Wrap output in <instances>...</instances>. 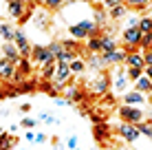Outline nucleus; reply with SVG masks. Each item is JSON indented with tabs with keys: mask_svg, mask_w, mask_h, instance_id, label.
<instances>
[{
	"mask_svg": "<svg viewBox=\"0 0 152 150\" xmlns=\"http://www.w3.org/2000/svg\"><path fill=\"white\" fill-rule=\"evenodd\" d=\"M117 4H124V0H104V7L106 9H113V7H117Z\"/></svg>",
	"mask_w": 152,
	"mask_h": 150,
	"instance_id": "nucleus-42",
	"label": "nucleus"
},
{
	"mask_svg": "<svg viewBox=\"0 0 152 150\" xmlns=\"http://www.w3.org/2000/svg\"><path fill=\"white\" fill-rule=\"evenodd\" d=\"M88 53H102V49H99V35H91L86 40V55Z\"/></svg>",
	"mask_w": 152,
	"mask_h": 150,
	"instance_id": "nucleus-28",
	"label": "nucleus"
},
{
	"mask_svg": "<svg viewBox=\"0 0 152 150\" xmlns=\"http://www.w3.org/2000/svg\"><path fill=\"white\" fill-rule=\"evenodd\" d=\"M141 18V15H139ZM139 18L134 15V18H128V27H139Z\"/></svg>",
	"mask_w": 152,
	"mask_h": 150,
	"instance_id": "nucleus-46",
	"label": "nucleus"
},
{
	"mask_svg": "<svg viewBox=\"0 0 152 150\" xmlns=\"http://www.w3.org/2000/svg\"><path fill=\"white\" fill-rule=\"evenodd\" d=\"M139 29L143 33H150L152 31V15H141L139 18Z\"/></svg>",
	"mask_w": 152,
	"mask_h": 150,
	"instance_id": "nucleus-33",
	"label": "nucleus"
},
{
	"mask_svg": "<svg viewBox=\"0 0 152 150\" xmlns=\"http://www.w3.org/2000/svg\"><path fill=\"white\" fill-rule=\"evenodd\" d=\"M33 143H46V135L44 132H35V141Z\"/></svg>",
	"mask_w": 152,
	"mask_h": 150,
	"instance_id": "nucleus-45",
	"label": "nucleus"
},
{
	"mask_svg": "<svg viewBox=\"0 0 152 150\" xmlns=\"http://www.w3.org/2000/svg\"><path fill=\"white\" fill-rule=\"evenodd\" d=\"M91 150H95V148H91Z\"/></svg>",
	"mask_w": 152,
	"mask_h": 150,
	"instance_id": "nucleus-55",
	"label": "nucleus"
},
{
	"mask_svg": "<svg viewBox=\"0 0 152 150\" xmlns=\"http://www.w3.org/2000/svg\"><path fill=\"white\" fill-rule=\"evenodd\" d=\"M150 100H152V86H150Z\"/></svg>",
	"mask_w": 152,
	"mask_h": 150,
	"instance_id": "nucleus-51",
	"label": "nucleus"
},
{
	"mask_svg": "<svg viewBox=\"0 0 152 150\" xmlns=\"http://www.w3.org/2000/svg\"><path fill=\"white\" fill-rule=\"evenodd\" d=\"M64 4V0H44V7L46 9H60Z\"/></svg>",
	"mask_w": 152,
	"mask_h": 150,
	"instance_id": "nucleus-40",
	"label": "nucleus"
},
{
	"mask_svg": "<svg viewBox=\"0 0 152 150\" xmlns=\"http://www.w3.org/2000/svg\"><path fill=\"white\" fill-rule=\"evenodd\" d=\"M82 2H95V0H82Z\"/></svg>",
	"mask_w": 152,
	"mask_h": 150,
	"instance_id": "nucleus-50",
	"label": "nucleus"
},
{
	"mask_svg": "<svg viewBox=\"0 0 152 150\" xmlns=\"http://www.w3.org/2000/svg\"><path fill=\"white\" fill-rule=\"evenodd\" d=\"M64 93H66V97L71 100V104H73V102H82V100H84V93H82L80 86L66 84V86H64Z\"/></svg>",
	"mask_w": 152,
	"mask_h": 150,
	"instance_id": "nucleus-22",
	"label": "nucleus"
},
{
	"mask_svg": "<svg viewBox=\"0 0 152 150\" xmlns=\"http://www.w3.org/2000/svg\"><path fill=\"white\" fill-rule=\"evenodd\" d=\"M33 24H35V27H38L40 31H46V29H49V24H51V15H49V9H46V7L33 13Z\"/></svg>",
	"mask_w": 152,
	"mask_h": 150,
	"instance_id": "nucleus-13",
	"label": "nucleus"
},
{
	"mask_svg": "<svg viewBox=\"0 0 152 150\" xmlns=\"http://www.w3.org/2000/svg\"><path fill=\"white\" fill-rule=\"evenodd\" d=\"M139 49H141V51H148V49H152V31H150V33H143V35H141Z\"/></svg>",
	"mask_w": 152,
	"mask_h": 150,
	"instance_id": "nucleus-37",
	"label": "nucleus"
},
{
	"mask_svg": "<svg viewBox=\"0 0 152 150\" xmlns=\"http://www.w3.org/2000/svg\"><path fill=\"white\" fill-rule=\"evenodd\" d=\"M20 126H22V128H35V126H38V119H33V117H24V119L20 121Z\"/></svg>",
	"mask_w": 152,
	"mask_h": 150,
	"instance_id": "nucleus-39",
	"label": "nucleus"
},
{
	"mask_svg": "<svg viewBox=\"0 0 152 150\" xmlns=\"http://www.w3.org/2000/svg\"><path fill=\"white\" fill-rule=\"evenodd\" d=\"M69 33L75 40H84V38H91V35H97L99 27L95 24V20H82V22H77V24H71Z\"/></svg>",
	"mask_w": 152,
	"mask_h": 150,
	"instance_id": "nucleus-1",
	"label": "nucleus"
},
{
	"mask_svg": "<svg viewBox=\"0 0 152 150\" xmlns=\"http://www.w3.org/2000/svg\"><path fill=\"white\" fill-rule=\"evenodd\" d=\"M35 89V82H20V84H18V89H15V91H9L7 93V95L9 97H15V95H20V93H31V91H33Z\"/></svg>",
	"mask_w": 152,
	"mask_h": 150,
	"instance_id": "nucleus-23",
	"label": "nucleus"
},
{
	"mask_svg": "<svg viewBox=\"0 0 152 150\" xmlns=\"http://www.w3.org/2000/svg\"><path fill=\"white\" fill-rule=\"evenodd\" d=\"M20 2H24V4H33L35 0H20Z\"/></svg>",
	"mask_w": 152,
	"mask_h": 150,
	"instance_id": "nucleus-49",
	"label": "nucleus"
},
{
	"mask_svg": "<svg viewBox=\"0 0 152 150\" xmlns=\"http://www.w3.org/2000/svg\"><path fill=\"white\" fill-rule=\"evenodd\" d=\"M124 104H130V106H143V104H145V93H139V91H126V93H124Z\"/></svg>",
	"mask_w": 152,
	"mask_h": 150,
	"instance_id": "nucleus-14",
	"label": "nucleus"
},
{
	"mask_svg": "<svg viewBox=\"0 0 152 150\" xmlns=\"http://www.w3.org/2000/svg\"><path fill=\"white\" fill-rule=\"evenodd\" d=\"M93 20H95V24H97L99 29H102L104 24H106V13H104L99 7H95V11H93Z\"/></svg>",
	"mask_w": 152,
	"mask_h": 150,
	"instance_id": "nucleus-36",
	"label": "nucleus"
},
{
	"mask_svg": "<svg viewBox=\"0 0 152 150\" xmlns=\"http://www.w3.org/2000/svg\"><path fill=\"white\" fill-rule=\"evenodd\" d=\"M93 137H95L97 141H106V139L110 137V128H108V124L97 121L95 126H93Z\"/></svg>",
	"mask_w": 152,
	"mask_h": 150,
	"instance_id": "nucleus-18",
	"label": "nucleus"
},
{
	"mask_svg": "<svg viewBox=\"0 0 152 150\" xmlns=\"http://www.w3.org/2000/svg\"><path fill=\"white\" fill-rule=\"evenodd\" d=\"M117 132H119V135H121L128 143H134V141H137V139L141 137V132H139L137 124H128V121L119 124V126H117Z\"/></svg>",
	"mask_w": 152,
	"mask_h": 150,
	"instance_id": "nucleus-6",
	"label": "nucleus"
},
{
	"mask_svg": "<svg viewBox=\"0 0 152 150\" xmlns=\"http://www.w3.org/2000/svg\"><path fill=\"white\" fill-rule=\"evenodd\" d=\"M49 49H51V53H53L55 62H62V55H64V46H62V42H51Z\"/></svg>",
	"mask_w": 152,
	"mask_h": 150,
	"instance_id": "nucleus-30",
	"label": "nucleus"
},
{
	"mask_svg": "<svg viewBox=\"0 0 152 150\" xmlns=\"http://www.w3.org/2000/svg\"><path fill=\"white\" fill-rule=\"evenodd\" d=\"M143 62H145V66H148V64H152V49L143 51Z\"/></svg>",
	"mask_w": 152,
	"mask_h": 150,
	"instance_id": "nucleus-44",
	"label": "nucleus"
},
{
	"mask_svg": "<svg viewBox=\"0 0 152 150\" xmlns=\"http://www.w3.org/2000/svg\"><path fill=\"white\" fill-rule=\"evenodd\" d=\"M128 71H126V66H119L117 64V73H115V91L117 93H126L128 91Z\"/></svg>",
	"mask_w": 152,
	"mask_h": 150,
	"instance_id": "nucleus-10",
	"label": "nucleus"
},
{
	"mask_svg": "<svg viewBox=\"0 0 152 150\" xmlns=\"http://www.w3.org/2000/svg\"><path fill=\"white\" fill-rule=\"evenodd\" d=\"M77 141H80V139H77V135H71L69 139H66V146H69V150L77 148Z\"/></svg>",
	"mask_w": 152,
	"mask_h": 150,
	"instance_id": "nucleus-41",
	"label": "nucleus"
},
{
	"mask_svg": "<svg viewBox=\"0 0 152 150\" xmlns=\"http://www.w3.org/2000/svg\"><path fill=\"white\" fill-rule=\"evenodd\" d=\"M62 46H64L66 51H73V53H80V40H75V38H71V40H64L62 42Z\"/></svg>",
	"mask_w": 152,
	"mask_h": 150,
	"instance_id": "nucleus-35",
	"label": "nucleus"
},
{
	"mask_svg": "<svg viewBox=\"0 0 152 150\" xmlns=\"http://www.w3.org/2000/svg\"><path fill=\"white\" fill-rule=\"evenodd\" d=\"M69 64H71V71H73V75H82L84 71L88 69L86 60H82V58H75L73 62H69Z\"/></svg>",
	"mask_w": 152,
	"mask_h": 150,
	"instance_id": "nucleus-26",
	"label": "nucleus"
},
{
	"mask_svg": "<svg viewBox=\"0 0 152 150\" xmlns=\"http://www.w3.org/2000/svg\"><path fill=\"white\" fill-rule=\"evenodd\" d=\"M141 35H143V31L139 27H126L121 40H124V46L126 51L128 49H139V42H141Z\"/></svg>",
	"mask_w": 152,
	"mask_h": 150,
	"instance_id": "nucleus-5",
	"label": "nucleus"
},
{
	"mask_svg": "<svg viewBox=\"0 0 152 150\" xmlns=\"http://www.w3.org/2000/svg\"><path fill=\"white\" fill-rule=\"evenodd\" d=\"M99 49H102V53L104 51H115L117 49V40H115V35L113 33H102L99 35Z\"/></svg>",
	"mask_w": 152,
	"mask_h": 150,
	"instance_id": "nucleus-17",
	"label": "nucleus"
},
{
	"mask_svg": "<svg viewBox=\"0 0 152 150\" xmlns=\"http://www.w3.org/2000/svg\"><path fill=\"white\" fill-rule=\"evenodd\" d=\"M124 4L128 9H137V11H141V9H145L150 4V0H124Z\"/></svg>",
	"mask_w": 152,
	"mask_h": 150,
	"instance_id": "nucleus-29",
	"label": "nucleus"
},
{
	"mask_svg": "<svg viewBox=\"0 0 152 150\" xmlns=\"http://www.w3.org/2000/svg\"><path fill=\"white\" fill-rule=\"evenodd\" d=\"M108 89H110V80H108V73H97L91 82H88V91H91L93 95H104V93H106Z\"/></svg>",
	"mask_w": 152,
	"mask_h": 150,
	"instance_id": "nucleus-4",
	"label": "nucleus"
},
{
	"mask_svg": "<svg viewBox=\"0 0 152 150\" xmlns=\"http://www.w3.org/2000/svg\"><path fill=\"white\" fill-rule=\"evenodd\" d=\"M31 60L38 62L40 66L46 64V62H55V58H53V53H51L49 46H40V44L33 46V51H31Z\"/></svg>",
	"mask_w": 152,
	"mask_h": 150,
	"instance_id": "nucleus-9",
	"label": "nucleus"
},
{
	"mask_svg": "<svg viewBox=\"0 0 152 150\" xmlns=\"http://www.w3.org/2000/svg\"><path fill=\"white\" fill-rule=\"evenodd\" d=\"M119 119L121 121H128V124H139L143 119V110H141L139 106H130V104H124L119 106Z\"/></svg>",
	"mask_w": 152,
	"mask_h": 150,
	"instance_id": "nucleus-3",
	"label": "nucleus"
},
{
	"mask_svg": "<svg viewBox=\"0 0 152 150\" xmlns=\"http://www.w3.org/2000/svg\"><path fill=\"white\" fill-rule=\"evenodd\" d=\"M2 58H7V60H11V62H18L22 55H20L18 46H15L13 42H4V46H2Z\"/></svg>",
	"mask_w": 152,
	"mask_h": 150,
	"instance_id": "nucleus-21",
	"label": "nucleus"
},
{
	"mask_svg": "<svg viewBox=\"0 0 152 150\" xmlns=\"http://www.w3.org/2000/svg\"><path fill=\"white\" fill-rule=\"evenodd\" d=\"M15 148V137L11 132H2L0 135V150H13Z\"/></svg>",
	"mask_w": 152,
	"mask_h": 150,
	"instance_id": "nucleus-24",
	"label": "nucleus"
},
{
	"mask_svg": "<svg viewBox=\"0 0 152 150\" xmlns=\"http://www.w3.org/2000/svg\"><path fill=\"white\" fill-rule=\"evenodd\" d=\"M73 77V71H71V64L69 62H57V69H55V77H53V86L57 91H64V86L71 82Z\"/></svg>",
	"mask_w": 152,
	"mask_h": 150,
	"instance_id": "nucleus-2",
	"label": "nucleus"
},
{
	"mask_svg": "<svg viewBox=\"0 0 152 150\" xmlns=\"http://www.w3.org/2000/svg\"><path fill=\"white\" fill-rule=\"evenodd\" d=\"M86 64H88V69H93V71H104L106 69V60H104V55L102 53H88V60H86Z\"/></svg>",
	"mask_w": 152,
	"mask_h": 150,
	"instance_id": "nucleus-16",
	"label": "nucleus"
},
{
	"mask_svg": "<svg viewBox=\"0 0 152 150\" xmlns=\"http://www.w3.org/2000/svg\"><path fill=\"white\" fill-rule=\"evenodd\" d=\"M150 86H152V80L145 77V75H141L139 80L134 82V91H139V93H150Z\"/></svg>",
	"mask_w": 152,
	"mask_h": 150,
	"instance_id": "nucleus-27",
	"label": "nucleus"
},
{
	"mask_svg": "<svg viewBox=\"0 0 152 150\" xmlns=\"http://www.w3.org/2000/svg\"><path fill=\"white\" fill-rule=\"evenodd\" d=\"M73 150H77V148H73Z\"/></svg>",
	"mask_w": 152,
	"mask_h": 150,
	"instance_id": "nucleus-54",
	"label": "nucleus"
},
{
	"mask_svg": "<svg viewBox=\"0 0 152 150\" xmlns=\"http://www.w3.org/2000/svg\"><path fill=\"white\" fill-rule=\"evenodd\" d=\"M7 11L11 18H22L24 13H27V4L24 2H20V0H7Z\"/></svg>",
	"mask_w": 152,
	"mask_h": 150,
	"instance_id": "nucleus-15",
	"label": "nucleus"
},
{
	"mask_svg": "<svg viewBox=\"0 0 152 150\" xmlns=\"http://www.w3.org/2000/svg\"><path fill=\"white\" fill-rule=\"evenodd\" d=\"M137 128H139L141 135H145V137L152 141V121H143V119H141V121L137 124Z\"/></svg>",
	"mask_w": 152,
	"mask_h": 150,
	"instance_id": "nucleus-32",
	"label": "nucleus"
},
{
	"mask_svg": "<svg viewBox=\"0 0 152 150\" xmlns=\"http://www.w3.org/2000/svg\"><path fill=\"white\" fill-rule=\"evenodd\" d=\"M2 95H4V93H2V91H0V97H2Z\"/></svg>",
	"mask_w": 152,
	"mask_h": 150,
	"instance_id": "nucleus-53",
	"label": "nucleus"
},
{
	"mask_svg": "<svg viewBox=\"0 0 152 150\" xmlns=\"http://www.w3.org/2000/svg\"><path fill=\"white\" fill-rule=\"evenodd\" d=\"M2 132H4V130H2V128H0V135H2Z\"/></svg>",
	"mask_w": 152,
	"mask_h": 150,
	"instance_id": "nucleus-52",
	"label": "nucleus"
},
{
	"mask_svg": "<svg viewBox=\"0 0 152 150\" xmlns=\"http://www.w3.org/2000/svg\"><path fill=\"white\" fill-rule=\"evenodd\" d=\"M13 44L18 46V51H20V55H22V58H31V51H33V46L29 44V38L24 35V31L15 29V35H13Z\"/></svg>",
	"mask_w": 152,
	"mask_h": 150,
	"instance_id": "nucleus-7",
	"label": "nucleus"
},
{
	"mask_svg": "<svg viewBox=\"0 0 152 150\" xmlns=\"http://www.w3.org/2000/svg\"><path fill=\"white\" fill-rule=\"evenodd\" d=\"M13 35H15V29L11 27V24L0 22V38H2L4 42H13Z\"/></svg>",
	"mask_w": 152,
	"mask_h": 150,
	"instance_id": "nucleus-25",
	"label": "nucleus"
},
{
	"mask_svg": "<svg viewBox=\"0 0 152 150\" xmlns=\"http://www.w3.org/2000/svg\"><path fill=\"white\" fill-rule=\"evenodd\" d=\"M55 69H57V62H46V64H42V66H40V77H42L44 82H53Z\"/></svg>",
	"mask_w": 152,
	"mask_h": 150,
	"instance_id": "nucleus-20",
	"label": "nucleus"
},
{
	"mask_svg": "<svg viewBox=\"0 0 152 150\" xmlns=\"http://www.w3.org/2000/svg\"><path fill=\"white\" fill-rule=\"evenodd\" d=\"M15 66H18V75H22V77H29L33 73V60L31 58H20L15 62Z\"/></svg>",
	"mask_w": 152,
	"mask_h": 150,
	"instance_id": "nucleus-19",
	"label": "nucleus"
},
{
	"mask_svg": "<svg viewBox=\"0 0 152 150\" xmlns=\"http://www.w3.org/2000/svg\"><path fill=\"white\" fill-rule=\"evenodd\" d=\"M126 66H137V69H143L145 62H143V51L137 49H128V55H126Z\"/></svg>",
	"mask_w": 152,
	"mask_h": 150,
	"instance_id": "nucleus-11",
	"label": "nucleus"
},
{
	"mask_svg": "<svg viewBox=\"0 0 152 150\" xmlns=\"http://www.w3.org/2000/svg\"><path fill=\"white\" fill-rule=\"evenodd\" d=\"M150 15H152V13H150Z\"/></svg>",
	"mask_w": 152,
	"mask_h": 150,
	"instance_id": "nucleus-56",
	"label": "nucleus"
},
{
	"mask_svg": "<svg viewBox=\"0 0 152 150\" xmlns=\"http://www.w3.org/2000/svg\"><path fill=\"white\" fill-rule=\"evenodd\" d=\"M31 15H33V13H31V11H27V13H24V15H22V18H20V20H18V22H20V24H27V22H29V18H31Z\"/></svg>",
	"mask_w": 152,
	"mask_h": 150,
	"instance_id": "nucleus-47",
	"label": "nucleus"
},
{
	"mask_svg": "<svg viewBox=\"0 0 152 150\" xmlns=\"http://www.w3.org/2000/svg\"><path fill=\"white\" fill-rule=\"evenodd\" d=\"M38 121H42V124H60V117L57 115H53V113H40V117H38Z\"/></svg>",
	"mask_w": 152,
	"mask_h": 150,
	"instance_id": "nucleus-34",
	"label": "nucleus"
},
{
	"mask_svg": "<svg viewBox=\"0 0 152 150\" xmlns=\"http://www.w3.org/2000/svg\"><path fill=\"white\" fill-rule=\"evenodd\" d=\"M104 60H106V64H124L126 62V55H128V51L124 49H115V51H104Z\"/></svg>",
	"mask_w": 152,
	"mask_h": 150,
	"instance_id": "nucleus-12",
	"label": "nucleus"
},
{
	"mask_svg": "<svg viewBox=\"0 0 152 150\" xmlns=\"http://www.w3.org/2000/svg\"><path fill=\"white\" fill-rule=\"evenodd\" d=\"M15 73H18V66H15V62L2 58L0 60V82H13Z\"/></svg>",
	"mask_w": 152,
	"mask_h": 150,
	"instance_id": "nucleus-8",
	"label": "nucleus"
},
{
	"mask_svg": "<svg viewBox=\"0 0 152 150\" xmlns=\"http://www.w3.org/2000/svg\"><path fill=\"white\" fill-rule=\"evenodd\" d=\"M126 71H128V77L130 82H137L141 75H143V69H137V66H126Z\"/></svg>",
	"mask_w": 152,
	"mask_h": 150,
	"instance_id": "nucleus-38",
	"label": "nucleus"
},
{
	"mask_svg": "<svg viewBox=\"0 0 152 150\" xmlns=\"http://www.w3.org/2000/svg\"><path fill=\"white\" fill-rule=\"evenodd\" d=\"M128 11H130V9L126 7V4H117V7H113V9H110V18H113V20H121Z\"/></svg>",
	"mask_w": 152,
	"mask_h": 150,
	"instance_id": "nucleus-31",
	"label": "nucleus"
},
{
	"mask_svg": "<svg viewBox=\"0 0 152 150\" xmlns=\"http://www.w3.org/2000/svg\"><path fill=\"white\" fill-rule=\"evenodd\" d=\"M24 141H31V143L35 141V132H33V128H27V135H24Z\"/></svg>",
	"mask_w": 152,
	"mask_h": 150,
	"instance_id": "nucleus-43",
	"label": "nucleus"
},
{
	"mask_svg": "<svg viewBox=\"0 0 152 150\" xmlns=\"http://www.w3.org/2000/svg\"><path fill=\"white\" fill-rule=\"evenodd\" d=\"M143 75H145V77H150V80H152V64L143 66Z\"/></svg>",
	"mask_w": 152,
	"mask_h": 150,
	"instance_id": "nucleus-48",
	"label": "nucleus"
}]
</instances>
